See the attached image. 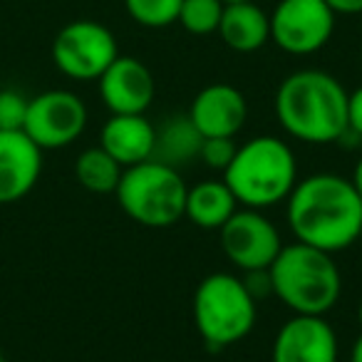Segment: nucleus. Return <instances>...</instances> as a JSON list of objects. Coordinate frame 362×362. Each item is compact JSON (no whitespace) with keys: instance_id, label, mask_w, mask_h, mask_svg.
<instances>
[{"instance_id":"nucleus-1","label":"nucleus","mask_w":362,"mask_h":362,"mask_svg":"<svg viewBox=\"0 0 362 362\" xmlns=\"http://www.w3.org/2000/svg\"><path fill=\"white\" fill-rule=\"evenodd\" d=\"M286 216L296 241L337 253L357 243L362 228V199L340 174L298 179L286 199Z\"/></svg>"},{"instance_id":"nucleus-2","label":"nucleus","mask_w":362,"mask_h":362,"mask_svg":"<svg viewBox=\"0 0 362 362\" xmlns=\"http://www.w3.org/2000/svg\"><path fill=\"white\" fill-rule=\"evenodd\" d=\"M347 95L325 70H298L276 90L278 124L305 144H335L347 132Z\"/></svg>"},{"instance_id":"nucleus-3","label":"nucleus","mask_w":362,"mask_h":362,"mask_svg":"<svg viewBox=\"0 0 362 362\" xmlns=\"http://www.w3.org/2000/svg\"><path fill=\"white\" fill-rule=\"evenodd\" d=\"M223 181L241 206L263 211L291 197L298 184L296 154L281 136H253L236 149Z\"/></svg>"},{"instance_id":"nucleus-4","label":"nucleus","mask_w":362,"mask_h":362,"mask_svg":"<svg viewBox=\"0 0 362 362\" xmlns=\"http://www.w3.org/2000/svg\"><path fill=\"white\" fill-rule=\"evenodd\" d=\"M268 271L273 296L286 303L293 315H327L340 300L342 276L332 253L296 241L281 248Z\"/></svg>"},{"instance_id":"nucleus-5","label":"nucleus","mask_w":362,"mask_h":362,"mask_svg":"<svg viewBox=\"0 0 362 362\" xmlns=\"http://www.w3.org/2000/svg\"><path fill=\"white\" fill-rule=\"evenodd\" d=\"M256 305L241 276L211 273L194 293V325L206 347L226 350L251 335L258 315Z\"/></svg>"},{"instance_id":"nucleus-6","label":"nucleus","mask_w":362,"mask_h":362,"mask_svg":"<svg viewBox=\"0 0 362 362\" xmlns=\"http://www.w3.org/2000/svg\"><path fill=\"white\" fill-rule=\"evenodd\" d=\"M187 192L179 169L149 159L122 171L115 197L132 221L146 228H169L184 218Z\"/></svg>"},{"instance_id":"nucleus-7","label":"nucleus","mask_w":362,"mask_h":362,"mask_svg":"<svg viewBox=\"0 0 362 362\" xmlns=\"http://www.w3.org/2000/svg\"><path fill=\"white\" fill-rule=\"evenodd\" d=\"M119 57L115 33L97 21H72L52 40V62L65 77L77 82L100 80Z\"/></svg>"},{"instance_id":"nucleus-8","label":"nucleus","mask_w":362,"mask_h":362,"mask_svg":"<svg viewBox=\"0 0 362 362\" xmlns=\"http://www.w3.org/2000/svg\"><path fill=\"white\" fill-rule=\"evenodd\" d=\"M335 13L325 0H281L271 13V40L288 55H313L330 42Z\"/></svg>"},{"instance_id":"nucleus-9","label":"nucleus","mask_w":362,"mask_h":362,"mask_svg":"<svg viewBox=\"0 0 362 362\" xmlns=\"http://www.w3.org/2000/svg\"><path fill=\"white\" fill-rule=\"evenodd\" d=\"M87 107L70 90H47L28 102L25 132L42 151L62 149L80 139L87 127Z\"/></svg>"},{"instance_id":"nucleus-10","label":"nucleus","mask_w":362,"mask_h":362,"mask_svg":"<svg viewBox=\"0 0 362 362\" xmlns=\"http://www.w3.org/2000/svg\"><path fill=\"white\" fill-rule=\"evenodd\" d=\"M221 251L238 271L271 268L283 248L281 231L261 209H236L231 218L218 228Z\"/></svg>"},{"instance_id":"nucleus-11","label":"nucleus","mask_w":362,"mask_h":362,"mask_svg":"<svg viewBox=\"0 0 362 362\" xmlns=\"http://www.w3.org/2000/svg\"><path fill=\"white\" fill-rule=\"evenodd\" d=\"M271 362H337V335L325 315H293L276 332Z\"/></svg>"},{"instance_id":"nucleus-12","label":"nucleus","mask_w":362,"mask_h":362,"mask_svg":"<svg viewBox=\"0 0 362 362\" xmlns=\"http://www.w3.org/2000/svg\"><path fill=\"white\" fill-rule=\"evenodd\" d=\"M100 97L112 115H144L156 95L154 75L141 60L119 55L97 80Z\"/></svg>"},{"instance_id":"nucleus-13","label":"nucleus","mask_w":362,"mask_h":362,"mask_svg":"<svg viewBox=\"0 0 362 362\" xmlns=\"http://www.w3.org/2000/svg\"><path fill=\"white\" fill-rule=\"evenodd\" d=\"M42 174V149L25 134L0 132V204H16L35 189Z\"/></svg>"},{"instance_id":"nucleus-14","label":"nucleus","mask_w":362,"mask_h":362,"mask_svg":"<svg viewBox=\"0 0 362 362\" xmlns=\"http://www.w3.org/2000/svg\"><path fill=\"white\" fill-rule=\"evenodd\" d=\"M189 119L204 136H233L248 119V102L243 92L226 82H214L199 90L189 107Z\"/></svg>"},{"instance_id":"nucleus-15","label":"nucleus","mask_w":362,"mask_h":362,"mask_svg":"<svg viewBox=\"0 0 362 362\" xmlns=\"http://www.w3.org/2000/svg\"><path fill=\"white\" fill-rule=\"evenodd\" d=\"M100 146L122 166H136L154 154V124L144 115H112L102 124Z\"/></svg>"},{"instance_id":"nucleus-16","label":"nucleus","mask_w":362,"mask_h":362,"mask_svg":"<svg viewBox=\"0 0 362 362\" xmlns=\"http://www.w3.org/2000/svg\"><path fill=\"white\" fill-rule=\"evenodd\" d=\"M216 33L233 52H256L271 40V16L256 6V0L228 3Z\"/></svg>"},{"instance_id":"nucleus-17","label":"nucleus","mask_w":362,"mask_h":362,"mask_svg":"<svg viewBox=\"0 0 362 362\" xmlns=\"http://www.w3.org/2000/svg\"><path fill=\"white\" fill-rule=\"evenodd\" d=\"M241 204L236 202L233 192L223 179H206L199 181L187 192V206H184V216L194 223V226L204 228V231H218L228 218L236 214Z\"/></svg>"},{"instance_id":"nucleus-18","label":"nucleus","mask_w":362,"mask_h":362,"mask_svg":"<svg viewBox=\"0 0 362 362\" xmlns=\"http://www.w3.org/2000/svg\"><path fill=\"white\" fill-rule=\"evenodd\" d=\"M204 144V134L194 127L189 115L166 117L159 127H154V154L151 159L179 169L199 159Z\"/></svg>"},{"instance_id":"nucleus-19","label":"nucleus","mask_w":362,"mask_h":362,"mask_svg":"<svg viewBox=\"0 0 362 362\" xmlns=\"http://www.w3.org/2000/svg\"><path fill=\"white\" fill-rule=\"evenodd\" d=\"M124 166L112 159L100 144L85 149L75 161V176L80 187L90 194H115Z\"/></svg>"},{"instance_id":"nucleus-20","label":"nucleus","mask_w":362,"mask_h":362,"mask_svg":"<svg viewBox=\"0 0 362 362\" xmlns=\"http://www.w3.org/2000/svg\"><path fill=\"white\" fill-rule=\"evenodd\" d=\"M223 16L221 0H181L179 25L192 35H211L218 30Z\"/></svg>"},{"instance_id":"nucleus-21","label":"nucleus","mask_w":362,"mask_h":362,"mask_svg":"<svg viewBox=\"0 0 362 362\" xmlns=\"http://www.w3.org/2000/svg\"><path fill=\"white\" fill-rule=\"evenodd\" d=\"M129 18L141 28H169L179 21L181 0H124Z\"/></svg>"},{"instance_id":"nucleus-22","label":"nucleus","mask_w":362,"mask_h":362,"mask_svg":"<svg viewBox=\"0 0 362 362\" xmlns=\"http://www.w3.org/2000/svg\"><path fill=\"white\" fill-rule=\"evenodd\" d=\"M236 149L238 144L233 136H204L199 161H204L214 171H226L236 156Z\"/></svg>"},{"instance_id":"nucleus-23","label":"nucleus","mask_w":362,"mask_h":362,"mask_svg":"<svg viewBox=\"0 0 362 362\" xmlns=\"http://www.w3.org/2000/svg\"><path fill=\"white\" fill-rule=\"evenodd\" d=\"M28 97L18 90H0V132H18L25 127Z\"/></svg>"},{"instance_id":"nucleus-24","label":"nucleus","mask_w":362,"mask_h":362,"mask_svg":"<svg viewBox=\"0 0 362 362\" xmlns=\"http://www.w3.org/2000/svg\"><path fill=\"white\" fill-rule=\"evenodd\" d=\"M246 291L251 293L253 300H261L266 296H273V283H271V271L268 268H256V271H243L241 276Z\"/></svg>"},{"instance_id":"nucleus-25","label":"nucleus","mask_w":362,"mask_h":362,"mask_svg":"<svg viewBox=\"0 0 362 362\" xmlns=\"http://www.w3.org/2000/svg\"><path fill=\"white\" fill-rule=\"evenodd\" d=\"M347 129L362 139V85L347 95Z\"/></svg>"},{"instance_id":"nucleus-26","label":"nucleus","mask_w":362,"mask_h":362,"mask_svg":"<svg viewBox=\"0 0 362 362\" xmlns=\"http://www.w3.org/2000/svg\"><path fill=\"white\" fill-rule=\"evenodd\" d=\"M335 16H362V0H325Z\"/></svg>"},{"instance_id":"nucleus-27","label":"nucleus","mask_w":362,"mask_h":362,"mask_svg":"<svg viewBox=\"0 0 362 362\" xmlns=\"http://www.w3.org/2000/svg\"><path fill=\"white\" fill-rule=\"evenodd\" d=\"M350 181H352V187H355V192L360 194V199H362V156L355 161V169H352Z\"/></svg>"},{"instance_id":"nucleus-28","label":"nucleus","mask_w":362,"mask_h":362,"mask_svg":"<svg viewBox=\"0 0 362 362\" xmlns=\"http://www.w3.org/2000/svg\"><path fill=\"white\" fill-rule=\"evenodd\" d=\"M350 362H362V332H360V335H357V340L352 342Z\"/></svg>"},{"instance_id":"nucleus-29","label":"nucleus","mask_w":362,"mask_h":362,"mask_svg":"<svg viewBox=\"0 0 362 362\" xmlns=\"http://www.w3.org/2000/svg\"><path fill=\"white\" fill-rule=\"evenodd\" d=\"M357 325H360V330H362V300H360V305H357Z\"/></svg>"},{"instance_id":"nucleus-30","label":"nucleus","mask_w":362,"mask_h":362,"mask_svg":"<svg viewBox=\"0 0 362 362\" xmlns=\"http://www.w3.org/2000/svg\"><path fill=\"white\" fill-rule=\"evenodd\" d=\"M223 6H228V3H243V0H221Z\"/></svg>"},{"instance_id":"nucleus-31","label":"nucleus","mask_w":362,"mask_h":362,"mask_svg":"<svg viewBox=\"0 0 362 362\" xmlns=\"http://www.w3.org/2000/svg\"><path fill=\"white\" fill-rule=\"evenodd\" d=\"M357 241H360V243H362V228H360V238H357Z\"/></svg>"},{"instance_id":"nucleus-32","label":"nucleus","mask_w":362,"mask_h":362,"mask_svg":"<svg viewBox=\"0 0 362 362\" xmlns=\"http://www.w3.org/2000/svg\"><path fill=\"white\" fill-rule=\"evenodd\" d=\"M0 362H6V360H3V355H0Z\"/></svg>"}]
</instances>
